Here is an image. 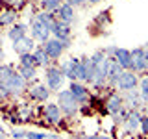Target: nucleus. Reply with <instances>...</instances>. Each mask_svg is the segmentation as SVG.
<instances>
[{
  "label": "nucleus",
  "instance_id": "13",
  "mask_svg": "<svg viewBox=\"0 0 148 139\" xmlns=\"http://www.w3.org/2000/svg\"><path fill=\"white\" fill-rule=\"evenodd\" d=\"M78 67H80V58H69L59 65V69L65 74V78H69L71 82L78 80Z\"/></svg>",
  "mask_w": 148,
  "mask_h": 139
},
{
  "label": "nucleus",
  "instance_id": "5",
  "mask_svg": "<svg viewBox=\"0 0 148 139\" xmlns=\"http://www.w3.org/2000/svg\"><path fill=\"white\" fill-rule=\"evenodd\" d=\"M115 87H117L119 91L126 93V91H133L139 87V78H137V72L133 71H122V74L117 78V82H115Z\"/></svg>",
  "mask_w": 148,
  "mask_h": 139
},
{
  "label": "nucleus",
  "instance_id": "18",
  "mask_svg": "<svg viewBox=\"0 0 148 139\" xmlns=\"http://www.w3.org/2000/svg\"><path fill=\"white\" fill-rule=\"evenodd\" d=\"M106 109H108L109 115H117L119 111L124 109V98L119 95V93H113V95H109V98L106 100Z\"/></svg>",
  "mask_w": 148,
  "mask_h": 139
},
{
  "label": "nucleus",
  "instance_id": "31",
  "mask_svg": "<svg viewBox=\"0 0 148 139\" xmlns=\"http://www.w3.org/2000/svg\"><path fill=\"white\" fill-rule=\"evenodd\" d=\"M141 133L148 136V111L143 113V117H141Z\"/></svg>",
  "mask_w": 148,
  "mask_h": 139
},
{
  "label": "nucleus",
  "instance_id": "9",
  "mask_svg": "<svg viewBox=\"0 0 148 139\" xmlns=\"http://www.w3.org/2000/svg\"><path fill=\"white\" fill-rule=\"evenodd\" d=\"M41 46H43V50L48 54V58L52 59V61L59 59V58H61V54L65 52L63 41H61V39H56V37H50V39H46Z\"/></svg>",
  "mask_w": 148,
  "mask_h": 139
},
{
  "label": "nucleus",
  "instance_id": "7",
  "mask_svg": "<svg viewBox=\"0 0 148 139\" xmlns=\"http://www.w3.org/2000/svg\"><path fill=\"white\" fill-rule=\"evenodd\" d=\"M95 80V65L89 58H80V67H78V82L82 83H92Z\"/></svg>",
  "mask_w": 148,
  "mask_h": 139
},
{
  "label": "nucleus",
  "instance_id": "32",
  "mask_svg": "<svg viewBox=\"0 0 148 139\" xmlns=\"http://www.w3.org/2000/svg\"><path fill=\"white\" fill-rule=\"evenodd\" d=\"M76 139H109L108 136H76Z\"/></svg>",
  "mask_w": 148,
  "mask_h": 139
},
{
  "label": "nucleus",
  "instance_id": "1",
  "mask_svg": "<svg viewBox=\"0 0 148 139\" xmlns=\"http://www.w3.org/2000/svg\"><path fill=\"white\" fill-rule=\"evenodd\" d=\"M0 80H2L6 85L9 87L13 96L22 95L26 89V80L18 74V71H15L13 65H0Z\"/></svg>",
  "mask_w": 148,
  "mask_h": 139
},
{
  "label": "nucleus",
  "instance_id": "11",
  "mask_svg": "<svg viewBox=\"0 0 148 139\" xmlns=\"http://www.w3.org/2000/svg\"><path fill=\"white\" fill-rule=\"evenodd\" d=\"M52 91L48 89L46 83H35V85H30L28 89V98L34 102H48Z\"/></svg>",
  "mask_w": 148,
  "mask_h": 139
},
{
  "label": "nucleus",
  "instance_id": "20",
  "mask_svg": "<svg viewBox=\"0 0 148 139\" xmlns=\"http://www.w3.org/2000/svg\"><path fill=\"white\" fill-rule=\"evenodd\" d=\"M124 69L119 65V61L113 58V56H108V82L111 85H115V82H117V78L122 74Z\"/></svg>",
  "mask_w": 148,
  "mask_h": 139
},
{
  "label": "nucleus",
  "instance_id": "3",
  "mask_svg": "<svg viewBox=\"0 0 148 139\" xmlns=\"http://www.w3.org/2000/svg\"><path fill=\"white\" fill-rule=\"evenodd\" d=\"M45 83L48 85V89L52 93H58L63 89L65 83V74L59 69V65H48L45 69Z\"/></svg>",
  "mask_w": 148,
  "mask_h": 139
},
{
  "label": "nucleus",
  "instance_id": "36",
  "mask_svg": "<svg viewBox=\"0 0 148 139\" xmlns=\"http://www.w3.org/2000/svg\"><path fill=\"white\" fill-rule=\"evenodd\" d=\"M4 59V50H2V39H0V61Z\"/></svg>",
  "mask_w": 148,
  "mask_h": 139
},
{
  "label": "nucleus",
  "instance_id": "10",
  "mask_svg": "<svg viewBox=\"0 0 148 139\" xmlns=\"http://www.w3.org/2000/svg\"><path fill=\"white\" fill-rule=\"evenodd\" d=\"M50 35H52V34H50V30L43 24V22H39L35 17L32 19V22H30V37H32V39L39 41V43L43 45L46 39H50Z\"/></svg>",
  "mask_w": 148,
  "mask_h": 139
},
{
  "label": "nucleus",
  "instance_id": "22",
  "mask_svg": "<svg viewBox=\"0 0 148 139\" xmlns=\"http://www.w3.org/2000/svg\"><path fill=\"white\" fill-rule=\"evenodd\" d=\"M124 98V106H128V109H139V106L145 104L141 98V95L133 89V91H126V96H122Z\"/></svg>",
  "mask_w": 148,
  "mask_h": 139
},
{
  "label": "nucleus",
  "instance_id": "30",
  "mask_svg": "<svg viewBox=\"0 0 148 139\" xmlns=\"http://www.w3.org/2000/svg\"><path fill=\"white\" fill-rule=\"evenodd\" d=\"M8 98H13V95L9 91V87L0 80V100H8Z\"/></svg>",
  "mask_w": 148,
  "mask_h": 139
},
{
  "label": "nucleus",
  "instance_id": "23",
  "mask_svg": "<svg viewBox=\"0 0 148 139\" xmlns=\"http://www.w3.org/2000/svg\"><path fill=\"white\" fill-rule=\"evenodd\" d=\"M34 59H35V67L37 69H46L50 65V61H52V59L48 58V54L45 52L43 50V46H37V48L34 50Z\"/></svg>",
  "mask_w": 148,
  "mask_h": 139
},
{
  "label": "nucleus",
  "instance_id": "25",
  "mask_svg": "<svg viewBox=\"0 0 148 139\" xmlns=\"http://www.w3.org/2000/svg\"><path fill=\"white\" fill-rule=\"evenodd\" d=\"M61 4H63V0H39L41 9L43 11H50V13H56Z\"/></svg>",
  "mask_w": 148,
  "mask_h": 139
},
{
  "label": "nucleus",
  "instance_id": "28",
  "mask_svg": "<svg viewBox=\"0 0 148 139\" xmlns=\"http://www.w3.org/2000/svg\"><path fill=\"white\" fill-rule=\"evenodd\" d=\"M139 95H141L143 102L148 106V76H145V78L139 80Z\"/></svg>",
  "mask_w": 148,
  "mask_h": 139
},
{
  "label": "nucleus",
  "instance_id": "8",
  "mask_svg": "<svg viewBox=\"0 0 148 139\" xmlns=\"http://www.w3.org/2000/svg\"><path fill=\"white\" fill-rule=\"evenodd\" d=\"M69 91L72 93V96L78 100V104H80V106H85L87 102H91V91L85 87V83L74 80V82L69 83Z\"/></svg>",
  "mask_w": 148,
  "mask_h": 139
},
{
  "label": "nucleus",
  "instance_id": "38",
  "mask_svg": "<svg viewBox=\"0 0 148 139\" xmlns=\"http://www.w3.org/2000/svg\"><path fill=\"white\" fill-rule=\"evenodd\" d=\"M89 4H98V2H102V0H87Z\"/></svg>",
  "mask_w": 148,
  "mask_h": 139
},
{
  "label": "nucleus",
  "instance_id": "34",
  "mask_svg": "<svg viewBox=\"0 0 148 139\" xmlns=\"http://www.w3.org/2000/svg\"><path fill=\"white\" fill-rule=\"evenodd\" d=\"M45 139H63V137L56 136V133H46V137H45Z\"/></svg>",
  "mask_w": 148,
  "mask_h": 139
},
{
  "label": "nucleus",
  "instance_id": "21",
  "mask_svg": "<svg viewBox=\"0 0 148 139\" xmlns=\"http://www.w3.org/2000/svg\"><path fill=\"white\" fill-rule=\"evenodd\" d=\"M28 35V24H24V22H15V24L9 26L8 30V37L11 41H17V39H22V37Z\"/></svg>",
  "mask_w": 148,
  "mask_h": 139
},
{
  "label": "nucleus",
  "instance_id": "16",
  "mask_svg": "<svg viewBox=\"0 0 148 139\" xmlns=\"http://www.w3.org/2000/svg\"><path fill=\"white\" fill-rule=\"evenodd\" d=\"M13 50L21 56V54H30L35 50V41L32 39V37H22V39H17L13 41Z\"/></svg>",
  "mask_w": 148,
  "mask_h": 139
},
{
  "label": "nucleus",
  "instance_id": "19",
  "mask_svg": "<svg viewBox=\"0 0 148 139\" xmlns=\"http://www.w3.org/2000/svg\"><path fill=\"white\" fill-rule=\"evenodd\" d=\"M141 117H143V113L139 109H128V115H126L124 124H126V128L130 130V132L135 133L137 130H141Z\"/></svg>",
  "mask_w": 148,
  "mask_h": 139
},
{
  "label": "nucleus",
  "instance_id": "17",
  "mask_svg": "<svg viewBox=\"0 0 148 139\" xmlns=\"http://www.w3.org/2000/svg\"><path fill=\"white\" fill-rule=\"evenodd\" d=\"M50 34H52L56 39L69 41V39H71V26H69V24H63L61 21H58V19H56L52 28H50Z\"/></svg>",
  "mask_w": 148,
  "mask_h": 139
},
{
  "label": "nucleus",
  "instance_id": "29",
  "mask_svg": "<svg viewBox=\"0 0 148 139\" xmlns=\"http://www.w3.org/2000/svg\"><path fill=\"white\" fill-rule=\"evenodd\" d=\"M18 65H24V67H35L34 52H30V54H21V56H18Z\"/></svg>",
  "mask_w": 148,
  "mask_h": 139
},
{
  "label": "nucleus",
  "instance_id": "39",
  "mask_svg": "<svg viewBox=\"0 0 148 139\" xmlns=\"http://www.w3.org/2000/svg\"><path fill=\"white\" fill-rule=\"evenodd\" d=\"M11 139H15V137H11Z\"/></svg>",
  "mask_w": 148,
  "mask_h": 139
},
{
  "label": "nucleus",
  "instance_id": "26",
  "mask_svg": "<svg viewBox=\"0 0 148 139\" xmlns=\"http://www.w3.org/2000/svg\"><path fill=\"white\" fill-rule=\"evenodd\" d=\"M17 71H18V74H21L26 82L34 80V78L37 76V67H24V65H18Z\"/></svg>",
  "mask_w": 148,
  "mask_h": 139
},
{
  "label": "nucleus",
  "instance_id": "6",
  "mask_svg": "<svg viewBox=\"0 0 148 139\" xmlns=\"http://www.w3.org/2000/svg\"><path fill=\"white\" fill-rule=\"evenodd\" d=\"M41 115L45 117V120L48 124H59L63 120V111L59 109L58 102H46L41 108Z\"/></svg>",
  "mask_w": 148,
  "mask_h": 139
},
{
  "label": "nucleus",
  "instance_id": "24",
  "mask_svg": "<svg viewBox=\"0 0 148 139\" xmlns=\"http://www.w3.org/2000/svg\"><path fill=\"white\" fill-rule=\"evenodd\" d=\"M15 19H17V9H8L0 15V26H11L15 24Z\"/></svg>",
  "mask_w": 148,
  "mask_h": 139
},
{
  "label": "nucleus",
  "instance_id": "4",
  "mask_svg": "<svg viewBox=\"0 0 148 139\" xmlns=\"http://www.w3.org/2000/svg\"><path fill=\"white\" fill-rule=\"evenodd\" d=\"M58 106L59 109L63 111V115H67V117H72V115L78 113V108H80V104H78V100L72 96V93L69 89H61L58 91Z\"/></svg>",
  "mask_w": 148,
  "mask_h": 139
},
{
  "label": "nucleus",
  "instance_id": "12",
  "mask_svg": "<svg viewBox=\"0 0 148 139\" xmlns=\"http://www.w3.org/2000/svg\"><path fill=\"white\" fill-rule=\"evenodd\" d=\"M132 71L133 72H145L146 71V48L137 46L132 50Z\"/></svg>",
  "mask_w": 148,
  "mask_h": 139
},
{
  "label": "nucleus",
  "instance_id": "33",
  "mask_svg": "<svg viewBox=\"0 0 148 139\" xmlns=\"http://www.w3.org/2000/svg\"><path fill=\"white\" fill-rule=\"evenodd\" d=\"M63 2H67V4H71V6H83V4L87 2V0H63Z\"/></svg>",
  "mask_w": 148,
  "mask_h": 139
},
{
  "label": "nucleus",
  "instance_id": "27",
  "mask_svg": "<svg viewBox=\"0 0 148 139\" xmlns=\"http://www.w3.org/2000/svg\"><path fill=\"white\" fill-rule=\"evenodd\" d=\"M32 115H34V109H32V104H21L18 106V113L17 117L21 120H30Z\"/></svg>",
  "mask_w": 148,
  "mask_h": 139
},
{
  "label": "nucleus",
  "instance_id": "35",
  "mask_svg": "<svg viewBox=\"0 0 148 139\" xmlns=\"http://www.w3.org/2000/svg\"><path fill=\"white\" fill-rule=\"evenodd\" d=\"M6 136H8V133L4 132V128H2V126H0V139H8Z\"/></svg>",
  "mask_w": 148,
  "mask_h": 139
},
{
  "label": "nucleus",
  "instance_id": "37",
  "mask_svg": "<svg viewBox=\"0 0 148 139\" xmlns=\"http://www.w3.org/2000/svg\"><path fill=\"white\" fill-rule=\"evenodd\" d=\"M145 48H146V71H148V45L145 46Z\"/></svg>",
  "mask_w": 148,
  "mask_h": 139
},
{
  "label": "nucleus",
  "instance_id": "15",
  "mask_svg": "<svg viewBox=\"0 0 148 139\" xmlns=\"http://www.w3.org/2000/svg\"><path fill=\"white\" fill-rule=\"evenodd\" d=\"M113 58L119 61V65L124 69V71H132V50H128V48H119V46H115V50H113Z\"/></svg>",
  "mask_w": 148,
  "mask_h": 139
},
{
  "label": "nucleus",
  "instance_id": "14",
  "mask_svg": "<svg viewBox=\"0 0 148 139\" xmlns=\"http://www.w3.org/2000/svg\"><path fill=\"white\" fill-rule=\"evenodd\" d=\"M54 15H56V19H58V21H61L63 24H69V26H71L72 22H74L76 13H74V6H71V4H67V2H63L61 6L58 8V11H56Z\"/></svg>",
  "mask_w": 148,
  "mask_h": 139
},
{
  "label": "nucleus",
  "instance_id": "2",
  "mask_svg": "<svg viewBox=\"0 0 148 139\" xmlns=\"http://www.w3.org/2000/svg\"><path fill=\"white\" fill-rule=\"evenodd\" d=\"M91 61L95 65V80H92V85H95V89H102L104 83L108 82V56H106L104 50H96L91 56Z\"/></svg>",
  "mask_w": 148,
  "mask_h": 139
}]
</instances>
